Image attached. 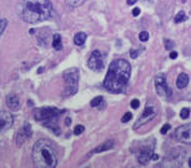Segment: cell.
I'll return each mask as SVG.
<instances>
[{"instance_id":"28","label":"cell","mask_w":191,"mask_h":168,"mask_svg":"<svg viewBox=\"0 0 191 168\" xmlns=\"http://www.w3.org/2000/svg\"><path fill=\"white\" fill-rule=\"evenodd\" d=\"M130 105H131V107H133V109H139V106H140V101H139V100H136V98H135V100H133V101H131V103H130Z\"/></svg>"},{"instance_id":"24","label":"cell","mask_w":191,"mask_h":168,"mask_svg":"<svg viewBox=\"0 0 191 168\" xmlns=\"http://www.w3.org/2000/svg\"><path fill=\"white\" fill-rule=\"evenodd\" d=\"M139 40L140 41H148L149 40V33L148 31H141L139 34Z\"/></svg>"},{"instance_id":"18","label":"cell","mask_w":191,"mask_h":168,"mask_svg":"<svg viewBox=\"0 0 191 168\" xmlns=\"http://www.w3.org/2000/svg\"><path fill=\"white\" fill-rule=\"evenodd\" d=\"M85 0H65V3L67 6H70V7H78L80 6Z\"/></svg>"},{"instance_id":"4","label":"cell","mask_w":191,"mask_h":168,"mask_svg":"<svg viewBox=\"0 0 191 168\" xmlns=\"http://www.w3.org/2000/svg\"><path fill=\"white\" fill-rule=\"evenodd\" d=\"M64 111H60V110L54 109V107H43V109H37L34 112V117L37 122H43L46 127L54 128L56 126L58 117Z\"/></svg>"},{"instance_id":"17","label":"cell","mask_w":191,"mask_h":168,"mask_svg":"<svg viewBox=\"0 0 191 168\" xmlns=\"http://www.w3.org/2000/svg\"><path fill=\"white\" fill-rule=\"evenodd\" d=\"M52 46H54L55 50H61L63 48V42H61V36L59 34H55L54 37H52Z\"/></svg>"},{"instance_id":"16","label":"cell","mask_w":191,"mask_h":168,"mask_svg":"<svg viewBox=\"0 0 191 168\" xmlns=\"http://www.w3.org/2000/svg\"><path fill=\"white\" fill-rule=\"evenodd\" d=\"M85 41H86L85 33H78L74 36V42H75V45H78V46H82V45L85 44Z\"/></svg>"},{"instance_id":"25","label":"cell","mask_w":191,"mask_h":168,"mask_svg":"<svg viewBox=\"0 0 191 168\" xmlns=\"http://www.w3.org/2000/svg\"><path fill=\"white\" fill-rule=\"evenodd\" d=\"M84 132V126L82 125H78V126H75V128H74V135H81Z\"/></svg>"},{"instance_id":"31","label":"cell","mask_w":191,"mask_h":168,"mask_svg":"<svg viewBox=\"0 0 191 168\" xmlns=\"http://www.w3.org/2000/svg\"><path fill=\"white\" fill-rule=\"evenodd\" d=\"M170 57H171L172 60H175V59L178 57V52H176V51H172L171 54H170Z\"/></svg>"},{"instance_id":"10","label":"cell","mask_w":191,"mask_h":168,"mask_svg":"<svg viewBox=\"0 0 191 168\" xmlns=\"http://www.w3.org/2000/svg\"><path fill=\"white\" fill-rule=\"evenodd\" d=\"M33 135V129H31V125L26 122V123L22 126L21 129H19L16 133V144L18 146H21L26 140H29Z\"/></svg>"},{"instance_id":"27","label":"cell","mask_w":191,"mask_h":168,"mask_svg":"<svg viewBox=\"0 0 191 168\" xmlns=\"http://www.w3.org/2000/svg\"><path fill=\"white\" fill-rule=\"evenodd\" d=\"M170 128H171V126L169 123H166V125L163 126V128H161V131H160V132H161V135H165V133H167V131H169Z\"/></svg>"},{"instance_id":"26","label":"cell","mask_w":191,"mask_h":168,"mask_svg":"<svg viewBox=\"0 0 191 168\" xmlns=\"http://www.w3.org/2000/svg\"><path fill=\"white\" fill-rule=\"evenodd\" d=\"M165 49L166 50H171L174 46H175V44H174V41H171V40H167V39H165Z\"/></svg>"},{"instance_id":"23","label":"cell","mask_w":191,"mask_h":168,"mask_svg":"<svg viewBox=\"0 0 191 168\" xmlns=\"http://www.w3.org/2000/svg\"><path fill=\"white\" fill-rule=\"evenodd\" d=\"M131 118H133V113L131 112H126L124 116L121 117V122H123V123H126V122H129Z\"/></svg>"},{"instance_id":"11","label":"cell","mask_w":191,"mask_h":168,"mask_svg":"<svg viewBox=\"0 0 191 168\" xmlns=\"http://www.w3.org/2000/svg\"><path fill=\"white\" fill-rule=\"evenodd\" d=\"M14 118L11 116L10 112L7 111H1L0 112V132L5 131V129L10 128V126L13 125Z\"/></svg>"},{"instance_id":"32","label":"cell","mask_w":191,"mask_h":168,"mask_svg":"<svg viewBox=\"0 0 191 168\" xmlns=\"http://www.w3.org/2000/svg\"><path fill=\"white\" fill-rule=\"evenodd\" d=\"M137 1V0H126V3H127V5H134L135 3Z\"/></svg>"},{"instance_id":"1","label":"cell","mask_w":191,"mask_h":168,"mask_svg":"<svg viewBox=\"0 0 191 168\" xmlns=\"http://www.w3.org/2000/svg\"><path fill=\"white\" fill-rule=\"evenodd\" d=\"M131 76V66L124 59L112 61L109 71L105 76L104 87L110 92L118 94L125 90L126 83Z\"/></svg>"},{"instance_id":"35","label":"cell","mask_w":191,"mask_h":168,"mask_svg":"<svg viewBox=\"0 0 191 168\" xmlns=\"http://www.w3.org/2000/svg\"><path fill=\"white\" fill-rule=\"evenodd\" d=\"M144 1H148V3H152L154 0H144Z\"/></svg>"},{"instance_id":"21","label":"cell","mask_w":191,"mask_h":168,"mask_svg":"<svg viewBox=\"0 0 191 168\" xmlns=\"http://www.w3.org/2000/svg\"><path fill=\"white\" fill-rule=\"evenodd\" d=\"M5 26H6V19L0 15V36H1L3 31L5 30Z\"/></svg>"},{"instance_id":"8","label":"cell","mask_w":191,"mask_h":168,"mask_svg":"<svg viewBox=\"0 0 191 168\" xmlns=\"http://www.w3.org/2000/svg\"><path fill=\"white\" fill-rule=\"evenodd\" d=\"M88 66L90 67V70H93L95 72H100L104 68V60H103V55L100 51H93L90 54V57L88 60Z\"/></svg>"},{"instance_id":"14","label":"cell","mask_w":191,"mask_h":168,"mask_svg":"<svg viewBox=\"0 0 191 168\" xmlns=\"http://www.w3.org/2000/svg\"><path fill=\"white\" fill-rule=\"evenodd\" d=\"M187 83H189V76H187V74H179V76H178V79H176V86H178V88H185L186 86H187Z\"/></svg>"},{"instance_id":"5","label":"cell","mask_w":191,"mask_h":168,"mask_svg":"<svg viewBox=\"0 0 191 168\" xmlns=\"http://www.w3.org/2000/svg\"><path fill=\"white\" fill-rule=\"evenodd\" d=\"M63 77L65 81V96H71L76 92L78 90V82H79V70L76 67L67 68L66 71H64Z\"/></svg>"},{"instance_id":"12","label":"cell","mask_w":191,"mask_h":168,"mask_svg":"<svg viewBox=\"0 0 191 168\" xmlns=\"http://www.w3.org/2000/svg\"><path fill=\"white\" fill-rule=\"evenodd\" d=\"M6 105L11 111H19L21 109V105H20V100L16 95H7L6 97Z\"/></svg>"},{"instance_id":"9","label":"cell","mask_w":191,"mask_h":168,"mask_svg":"<svg viewBox=\"0 0 191 168\" xmlns=\"http://www.w3.org/2000/svg\"><path fill=\"white\" fill-rule=\"evenodd\" d=\"M175 137L180 143L191 144V123L180 126L175 132Z\"/></svg>"},{"instance_id":"6","label":"cell","mask_w":191,"mask_h":168,"mask_svg":"<svg viewBox=\"0 0 191 168\" xmlns=\"http://www.w3.org/2000/svg\"><path fill=\"white\" fill-rule=\"evenodd\" d=\"M157 111H159L157 106H155V105H148V106H146V109H145V111L142 112L141 117L135 122L134 129H137L140 126H142V125H145V123H148V122H150L151 120H154L155 116L157 114Z\"/></svg>"},{"instance_id":"13","label":"cell","mask_w":191,"mask_h":168,"mask_svg":"<svg viewBox=\"0 0 191 168\" xmlns=\"http://www.w3.org/2000/svg\"><path fill=\"white\" fill-rule=\"evenodd\" d=\"M151 156H152V152H139L137 153V161H139L140 164L146 166L151 161V158H152Z\"/></svg>"},{"instance_id":"33","label":"cell","mask_w":191,"mask_h":168,"mask_svg":"<svg viewBox=\"0 0 191 168\" xmlns=\"http://www.w3.org/2000/svg\"><path fill=\"white\" fill-rule=\"evenodd\" d=\"M152 159H155V161H156V159H159V156L157 155H152Z\"/></svg>"},{"instance_id":"2","label":"cell","mask_w":191,"mask_h":168,"mask_svg":"<svg viewBox=\"0 0 191 168\" xmlns=\"http://www.w3.org/2000/svg\"><path fill=\"white\" fill-rule=\"evenodd\" d=\"M52 14L50 0H22L21 19L29 24L49 20Z\"/></svg>"},{"instance_id":"36","label":"cell","mask_w":191,"mask_h":168,"mask_svg":"<svg viewBox=\"0 0 191 168\" xmlns=\"http://www.w3.org/2000/svg\"><path fill=\"white\" fill-rule=\"evenodd\" d=\"M189 164H190V167H191V158L189 159Z\"/></svg>"},{"instance_id":"19","label":"cell","mask_w":191,"mask_h":168,"mask_svg":"<svg viewBox=\"0 0 191 168\" xmlns=\"http://www.w3.org/2000/svg\"><path fill=\"white\" fill-rule=\"evenodd\" d=\"M186 19H187L186 14H185L184 11H180V13H178V15H176V16H175L174 21L176 22V24H179V22H182V21H185Z\"/></svg>"},{"instance_id":"20","label":"cell","mask_w":191,"mask_h":168,"mask_svg":"<svg viewBox=\"0 0 191 168\" xmlns=\"http://www.w3.org/2000/svg\"><path fill=\"white\" fill-rule=\"evenodd\" d=\"M101 102H103V97L101 96H97V97H95V98L91 100L90 106H91V107H96V106H100Z\"/></svg>"},{"instance_id":"34","label":"cell","mask_w":191,"mask_h":168,"mask_svg":"<svg viewBox=\"0 0 191 168\" xmlns=\"http://www.w3.org/2000/svg\"><path fill=\"white\" fill-rule=\"evenodd\" d=\"M65 123H66V125H70V118H66V121H65Z\"/></svg>"},{"instance_id":"7","label":"cell","mask_w":191,"mask_h":168,"mask_svg":"<svg viewBox=\"0 0 191 168\" xmlns=\"http://www.w3.org/2000/svg\"><path fill=\"white\" fill-rule=\"evenodd\" d=\"M155 87H156V92L160 97H170L172 95V91L171 88L167 86L166 83V79H165V75L161 74V75H157L156 79H155Z\"/></svg>"},{"instance_id":"22","label":"cell","mask_w":191,"mask_h":168,"mask_svg":"<svg viewBox=\"0 0 191 168\" xmlns=\"http://www.w3.org/2000/svg\"><path fill=\"white\" fill-rule=\"evenodd\" d=\"M189 116H190V110H189V109H182V110L180 111V117H181L182 120L189 118Z\"/></svg>"},{"instance_id":"15","label":"cell","mask_w":191,"mask_h":168,"mask_svg":"<svg viewBox=\"0 0 191 168\" xmlns=\"http://www.w3.org/2000/svg\"><path fill=\"white\" fill-rule=\"evenodd\" d=\"M112 147H114V142L112 141H106L105 143L100 144V146L94 149V153H100V152H104V151H109Z\"/></svg>"},{"instance_id":"30","label":"cell","mask_w":191,"mask_h":168,"mask_svg":"<svg viewBox=\"0 0 191 168\" xmlns=\"http://www.w3.org/2000/svg\"><path fill=\"white\" fill-rule=\"evenodd\" d=\"M139 14H140V9L139 7H135L133 10V16H139Z\"/></svg>"},{"instance_id":"3","label":"cell","mask_w":191,"mask_h":168,"mask_svg":"<svg viewBox=\"0 0 191 168\" xmlns=\"http://www.w3.org/2000/svg\"><path fill=\"white\" fill-rule=\"evenodd\" d=\"M33 162L37 168H55L58 164L56 152L49 140H39L33 147Z\"/></svg>"},{"instance_id":"29","label":"cell","mask_w":191,"mask_h":168,"mask_svg":"<svg viewBox=\"0 0 191 168\" xmlns=\"http://www.w3.org/2000/svg\"><path fill=\"white\" fill-rule=\"evenodd\" d=\"M137 54H139V52H137L136 50H130V56H131L133 59H136V57H137Z\"/></svg>"}]
</instances>
